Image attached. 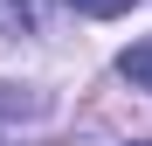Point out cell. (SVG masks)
Wrapping results in <instances>:
<instances>
[{"label":"cell","mask_w":152,"mask_h":146,"mask_svg":"<svg viewBox=\"0 0 152 146\" xmlns=\"http://www.w3.org/2000/svg\"><path fill=\"white\" fill-rule=\"evenodd\" d=\"M118 77L132 90H152V42H132V49H124V56H118Z\"/></svg>","instance_id":"2"},{"label":"cell","mask_w":152,"mask_h":146,"mask_svg":"<svg viewBox=\"0 0 152 146\" xmlns=\"http://www.w3.org/2000/svg\"><path fill=\"white\" fill-rule=\"evenodd\" d=\"M132 146H152V139H132Z\"/></svg>","instance_id":"5"},{"label":"cell","mask_w":152,"mask_h":146,"mask_svg":"<svg viewBox=\"0 0 152 146\" xmlns=\"http://www.w3.org/2000/svg\"><path fill=\"white\" fill-rule=\"evenodd\" d=\"M48 21V7L42 0H0V42H21V35H35Z\"/></svg>","instance_id":"1"},{"label":"cell","mask_w":152,"mask_h":146,"mask_svg":"<svg viewBox=\"0 0 152 146\" xmlns=\"http://www.w3.org/2000/svg\"><path fill=\"white\" fill-rule=\"evenodd\" d=\"M42 111H48V97L21 90V84H0V118H42Z\"/></svg>","instance_id":"3"},{"label":"cell","mask_w":152,"mask_h":146,"mask_svg":"<svg viewBox=\"0 0 152 146\" xmlns=\"http://www.w3.org/2000/svg\"><path fill=\"white\" fill-rule=\"evenodd\" d=\"M69 7H76V14H90V21H111V14L132 7V0H69Z\"/></svg>","instance_id":"4"}]
</instances>
